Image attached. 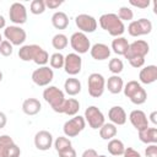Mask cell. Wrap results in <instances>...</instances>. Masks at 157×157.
<instances>
[{
  "instance_id": "obj_11",
  "label": "cell",
  "mask_w": 157,
  "mask_h": 157,
  "mask_svg": "<svg viewBox=\"0 0 157 157\" xmlns=\"http://www.w3.org/2000/svg\"><path fill=\"white\" fill-rule=\"evenodd\" d=\"M75 25L82 33H93L97 29V20L87 13H80L75 17Z\"/></svg>"
},
{
  "instance_id": "obj_14",
  "label": "cell",
  "mask_w": 157,
  "mask_h": 157,
  "mask_svg": "<svg viewBox=\"0 0 157 157\" xmlns=\"http://www.w3.org/2000/svg\"><path fill=\"white\" fill-rule=\"evenodd\" d=\"M82 59L76 53H69L64 59V70L66 74L75 76L81 71Z\"/></svg>"
},
{
  "instance_id": "obj_49",
  "label": "cell",
  "mask_w": 157,
  "mask_h": 157,
  "mask_svg": "<svg viewBox=\"0 0 157 157\" xmlns=\"http://www.w3.org/2000/svg\"><path fill=\"white\" fill-rule=\"evenodd\" d=\"M5 27H6V20H5V17L2 15H0V29L5 28Z\"/></svg>"
},
{
  "instance_id": "obj_45",
  "label": "cell",
  "mask_w": 157,
  "mask_h": 157,
  "mask_svg": "<svg viewBox=\"0 0 157 157\" xmlns=\"http://www.w3.org/2000/svg\"><path fill=\"white\" fill-rule=\"evenodd\" d=\"M44 4H45V7H49V9L54 10V9H58L63 4V1H59V0H45Z\"/></svg>"
},
{
  "instance_id": "obj_18",
  "label": "cell",
  "mask_w": 157,
  "mask_h": 157,
  "mask_svg": "<svg viewBox=\"0 0 157 157\" xmlns=\"http://www.w3.org/2000/svg\"><path fill=\"white\" fill-rule=\"evenodd\" d=\"M90 53H91V56L94 59V60H105L109 58L110 55V48L104 44V43H96L91 47L90 49Z\"/></svg>"
},
{
  "instance_id": "obj_39",
  "label": "cell",
  "mask_w": 157,
  "mask_h": 157,
  "mask_svg": "<svg viewBox=\"0 0 157 157\" xmlns=\"http://www.w3.org/2000/svg\"><path fill=\"white\" fill-rule=\"evenodd\" d=\"M20 155H21V150L15 142L10 145L6 150V157H20Z\"/></svg>"
},
{
  "instance_id": "obj_10",
  "label": "cell",
  "mask_w": 157,
  "mask_h": 157,
  "mask_svg": "<svg viewBox=\"0 0 157 157\" xmlns=\"http://www.w3.org/2000/svg\"><path fill=\"white\" fill-rule=\"evenodd\" d=\"M85 121L88 123L90 128L97 130L104 124V115L103 113L96 107V105H90L85 110Z\"/></svg>"
},
{
  "instance_id": "obj_26",
  "label": "cell",
  "mask_w": 157,
  "mask_h": 157,
  "mask_svg": "<svg viewBox=\"0 0 157 157\" xmlns=\"http://www.w3.org/2000/svg\"><path fill=\"white\" fill-rule=\"evenodd\" d=\"M80 110V102L75 98H67L65 99V103H64V109H63V113L69 115V117H75L77 115Z\"/></svg>"
},
{
  "instance_id": "obj_34",
  "label": "cell",
  "mask_w": 157,
  "mask_h": 157,
  "mask_svg": "<svg viewBox=\"0 0 157 157\" xmlns=\"http://www.w3.org/2000/svg\"><path fill=\"white\" fill-rule=\"evenodd\" d=\"M71 146H72L71 141L65 136H59L54 141V147H55L56 152H61V151H64V150H66V148H69Z\"/></svg>"
},
{
  "instance_id": "obj_21",
  "label": "cell",
  "mask_w": 157,
  "mask_h": 157,
  "mask_svg": "<svg viewBox=\"0 0 157 157\" xmlns=\"http://www.w3.org/2000/svg\"><path fill=\"white\" fill-rule=\"evenodd\" d=\"M39 49V45L37 44H27L22 45L18 50V58L23 61H33L36 52Z\"/></svg>"
},
{
  "instance_id": "obj_6",
  "label": "cell",
  "mask_w": 157,
  "mask_h": 157,
  "mask_svg": "<svg viewBox=\"0 0 157 157\" xmlns=\"http://www.w3.org/2000/svg\"><path fill=\"white\" fill-rule=\"evenodd\" d=\"M70 45L76 54H85L91 49V42L88 37L82 32H75L70 37Z\"/></svg>"
},
{
  "instance_id": "obj_4",
  "label": "cell",
  "mask_w": 157,
  "mask_h": 157,
  "mask_svg": "<svg viewBox=\"0 0 157 157\" xmlns=\"http://www.w3.org/2000/svg\"><path fill=\"white\" fill-rule=\"evenodd\" d=\"M87 87H88V94L93 98H99L105 88V80L103 75L98 72H93L88 76L87 81Z\"/></svg>"
},
{
  "instance_id": "obj_7",
  "label": "cell",
  "mask_w": 157,
  "mask_h": 157,
  "mask_svg": "<svg viewBox=\"0 0 157 157\" xmlns=\"http://www.w3.org/2000/svg\"><path fill=\"white\" fill-rule=\"evenodd\" d=\"M152 22L147 18H140L137 21H131L128 26V32L131 37H140L151 33Z\"/></svg>"
},
{
  "instance_id": "obj_5",
  "label": "cell",
  "mask_w": 157,
  "mask_h": 157,
  "mask_svg": "<svg viewBox=\"0 0 157 157\" xmlns=\"http://www.w3.org/2000/svg\"><path fill=\"white\" fill-rule=\"evenodd\" d=\"M85 126H86L85 118L81 115H75L74 118L65 121L63 126V131L66 137H75L85 129Z\"/></svg>"
},
{
  "instance_id": "obj_36",
  "label": "cell",
  "mask_w": 157,
  "mask_h": 157,
  "mask_svg": "<svg viewBox=\"0 0 157 157\" xmlns=\"http://www.w3.org/2000/svg\"><path fill=\"white\" fill-rule=\"evenodd\" d=\"M29 11L33 15H40L45 11V4L43 0H33L29 5Z\"/></svg>"
},
{
  "instance_id": "obj_47",
  "label": "cell",
  "mask_w": 157,
  "mask_h": 157,
  "mask_svg": "<svg viewBox=\"0 0 157 157\" xmlns=\"http://www.w3.org/2000/svg\"><path fill=\"white\" fill-rule=\"evenodd\" d=\"M6 123H7V118H6V114H5V113H2V112H0V129L5 128Z\"/></svg>"
},
{
  "instance_id": "obj_2",
  "label": "cell",
  "mask_w": 157,
  "mask_h": 157,
  "mask_svg": "<svg viewBox=\"0 0 157 157\" xmlns=\"http://www.w3.org/2000/svg\"><path fill=\"white\" fill-rule=\"evenodd\" d=\"M43 98L47 103L50 104L52 109L55 113H63L64 103H65V94L64 92L58 88L56 86H48L43 91Z\"/></svg>"
},
{
  "instance_id": "obj_32",
  "label": "cell",
  "mask_w": 157,
  "mask_h": 157,
  "mask_svg": "<svg viewBox=\"0 0 157 157\" xmlns=\"http://www.w3.org/2000/svg\"><path fill=\"white\" fill-rule=\"evenodd\" d=\"M64 59H65V56L60 52H58V53L52 54V56L49 59V64L53 69H61V67H64Z\"/></svg>"
},
{
  "instance_id": "obj_27",
  "label": "cell",
  "mask_w": 157,
  "mask_h": 157,
  "mask_svg": "<svg viewBox=\"0 0 157 157\" xmlns=\"http://www.w3.org/2000/svg\"><path fill=\"white\" fill-rule=\"evenodd\" d=\"M129 48V42L124 37H117L112 42V49L118 55H124Z\"/></svg>"
},
{
  "instance_id": "obj_50",
  "label": "cell",
  "mask_w": 157,
  "mask_h": 157,
  "mask_svg": "<svg viewBox=\"0 0 157 157\" xmlns=\"http://www.w3.org/2000/svg\"><path fill=\"white\" fill-rule=\"evenodd\" d=\"M1 80H2V72L0 71V82H1Z\"/></svg>"
},
{
  "instance_id": "obj_16",
  "label": "cell",
  "mask_w": 157,
  "mask_h": 157,
  "mask_svg": "<svg viewBox=\"0 0 157 157\" xmlns=\"http://www.w3.org/2000/svg\"><path fill=\"white\" fill-rule=\"evenodd\" d=\"M129 120H130V123L132 124V126H134L137 131L148 128V119H147L145 112H142V110H140V109L132 110V112L130 113V115H129Z\"/></svg>"
},
{
  "instance_id": "obj_1",
  "label": "cell",
  "mask_w": 157,
  "mask_h": 157,
  "mask_svg": "<svg viewBox=\"0 0 157 157\" xmlns=\"http://www.w3.org/2000/svg\"><path fill=\"white\" fill-rule=\"evenodd\" d=\"M99 26L107 31L113 37H121V34L125 32L124 22L120 21V18L117 16V13H104L98 20Z\"/></svg>"
},
{
  "instance_id": "obj_35",
  "label": "cell",
  "mask_w": 157,
  "mask_h": 157,
  "mask_svg": "<svg viewBox=\"0 0 157 157\" xmlns=\"http://www.w3.org/2000/svg\"><path fill=\"white\" fill-rule=\"evenodd\" d=\"M12 144H13V140L9 135L0 136V157H6V150Z\"/></svg>"
},
{
  "instance_id": "obj_20",
  "label": "cell",
  "mask_w": 157,
  "mask_h": 157,
  "mask_svg": "<svg viewBox=\"0 0 157 157\" xmlns=\"http://www.w3.org/2000/svg\"><path fill=\"white\" fill-rule=\"evenodd\" d=\"M42 104L37 98H27L22 103V110L26 115H36L40 112Z\"/></svg>"
},
{
  "instance_id": "obj_9",
  "label": "cell",
  "mask_w": 157,
  "mask_h": 157,
  "mask_svg": "<svg viewBox=\"0 0 157 157\" xmlns=\"http://www.w3.org/2000/svg\"><path fill=\"white\" fill-rule=\"evenodd\" d=\"M54 78V71L49 66H39L32 72V81L37 86H48Z\"/></svg>"
},
{
  "instance_id": "obj_51",
  "label": "cell",
  "mask_w": 157,
  "mask_h": 157,
  "mask_svg": "<svg viewBox=\"0 0 157 157\" xmlns=\"http://www.w3.org/2000/svg\"><path fill=\"white\" fill-rule=\"evenodd\" d=\"M97 157H107L105 155H99V156H97Z\"/></svg>"
},
{
  "instance_id": "obj_30",
  "label": "cell",
  "mask_w": 157,
  "mask_h": 157,
  "mask_svg": "<svg viewBox=\"0 0 157 157\" xmlns=\"http://www.w3.org/2000/svg\"><path fill=\"white\" fill-rule=\"evenodd\" d=\"M69 44V39L65 34L63 33H56L53 38H52V45L54 47V49H58V50H63L67 47Z\"/></svg>"
},
{
  "instance_id": "obj_41",
  "label": "cell",
  "mask_w": 157,
  "mask_h": 157,
  "mask_svg": "<svg viewBox=\"0 0 157 157\" xmlns=\"http://www.w3.org/2000/svg\"><path fill=\"white\" fill-rule=\"evenodd\" d=\"M145 156L146 157H157V145L156 144L148 145L145 150Z\"/></svg>"
},
{
  "instance_id": "obj_43",
  "label": "cell",
  "mask_w": 157,
  "mask_h": 157,
  "mask_svg": "<svg viewBox=\"0 0 157 157\" xmlns=\"http://www.w3.org/2000/svg\"><path fill=\"white\" fill-rule=\"evenodd\" d=\"M58 155H59V157H76V151L71 146V147H69L61 152H58Z\"/></svg>"
},
{
  "instance_id": "obj_24",
  "label": "cell",
  "mask_w": 157,
  "mask_h": 157,
  "mask_svg": "<svg viewBox=\"0 0 157 157\" xmlns=\"http://www.w3.org/2000/svg\"><path fill=\"white\" fill-rule=\"evenodd\" d=\"M52 25L56 29H65L69 26V17L64 11H56L52 16Z\"/></svg>"
},
{
  "instance_id": "obj_42",
  "label": "cell",
  "mask_w": 157,
  "mask_h": 157,
  "mask_svg": "<svg viewBox=\"0 0 157 157\" xmlns=\"http://www.w3.org/2000/svg\"><path fill=\"white\" fill-rule=\"evenodd\" d=\"M130 5L135 6V7H140V9H146L150 5V0H130Z\"/></svg>"
},
{
  "instance_id": "obj_44",
  "label": "cell",
  "mask_w": 157,
  "mask_h": 157,
  "mask_svg": "<svg viewBox=\"0 0 157 157\" xmlns=\"http://www.w3.org/2000/svg\"><path fill=\"white\" fill-rule=\"evenodd\" d=\"M124 157H141V155L132 147H125V151L123 153Z\"/></svg>"
},
{
  "instance_id": "obj_12",
  "label": "cell",
  "mask_w": 157,
  "mask_h": 157,
  "mask_svg": "<svg viewBox=\"0 0 157 157\" xmlns=\"http://www.w3.org/2000/svg\"><path fill=\"white\" fill-rule=\"evenodd\" d=\"M150 52V45L146 40L144 39H136L132 43H129V48L126 50V53L124 54V56L126 59L134 58V56H142L145 58Z\"/></svg>"
},
{
  "instance_id": "obj_33",
  "label": "cell",
  "mask_w": 157,
  "mask_h": 157,
  "mask_svg": "<svg viewBox=\"0 0 157 157\" xmlns=\"http://www.w3.org/2000/svg\"><path fill=\"white\" fill-rule=\"evenodd\" d=\"M108 67H109V71L113 74V75H119L123 69H124V64L120 59L118 58H113L109 60V64H108Z\"/></svg>"
},
{
  "instance_id": "obj_25",
  "label": "cell",
  "mask_w": 157,
  "mask_h": 157,
  "mask_svg": "<svg viewBox=\"0 0 157 157\" xmlns=\"http://www.w3.org/2000/svg\"><path fill=\"white\" fill-rule=\"evenodd\" d=\"M64 88L69 96H76L81 92V82L78 81V78L69 77L64 82Z\"/></svg>"
},
{
  "instance_id": "obj_52",
  "label": "cell",
  "mask_w": 157,
  "mask_h": 157,
  "mask_svg": "<svg viewBox=\"0 0 157 157\" xmlns=\"http://www.w3.org/2000/svg\"><path fill=\"white\" fill-rule=\"evenodd\" d=\"M1 42H2V37H1V34H0V44H1Z\"/></svg>"
},
{
  "instance_id": "obj_29",
  "label": "cell",
  "mask_w": 157,
  "mask_h": 157,
  "mask_svg": "<svg viewBox=\"0 0 157 157\" xmlns=\"http://www.w3.org/2000/svg\"><path fill=\"white\" fill-rule=\"evenodd\" d=\"M107 148H108V152L110 155L115 156V157L121 156L124 153V151H125V146H124L123 141L119 140V139H112V140H109Z\"/></svg>"
},
{
  "instance_id": "obj_31",
  "label": "cell",
  "mask_w": 157,
  "mask_h": 157,
  "mask_svg": "<svg viewBox=\"0 0 157 157\" xmlns=\"http://www.w3.org/2000/svg\"><path fill=\"white\" fill-rule=\"evenodd\" d=\"M33 61L39 65V66H45V64L49 61V55L47 53V50H44L42 47H39V49L34 54V58H33Z\"/></svg>"
},
{
  "instance_id": "obj_23",
  "label": "cell",
  "mask_w": 157,
  "mask_h": 157,
  "mask_svg": "<svg viewBox=\"0 0 157 157\" xmlns=\"http://www.w3.org/2000/svg\"><path fill=\"white\" fill-rule=\"evenodd\" d=\"M139 139L141 142L151 145L157 144V129L156 128H146L139 131Z\"/></svg>"
},
{
  "instance_id": "obj_3",
  "label": "cell",
  "mask_w": 157,
  "mask_h": 157,
  "mask_svg": "<svg viewBox=\"0 0 157 157\" xmlns=\"http://www.w3.org/2000/svg\"><path fill=\"white\" fill-rule=\"evenodd\" d=\"M123 91H124V94L125 97H128L131 103L136 104V105H140V104H144L147 99V93L146 91L142 88V86L137 82V81H129L124 87H123Z\"/></svg>"
},
{
  "instance_id": "obj_40",
  "label": "cell",
  "mask_w": 157,
  "mask_h": 157,
  "mask_svg": "<svg viewBox=\"0 0 157 157\" xmlns=\"http://www.w3.org/2000/svg\"><path fill=\"white\" fill-rule=\"evenodd\" d=\"M128 60H129L130 65H131L132 67H136V69L142 67L144 64H145V58H142V56H134V58H130V59H128Z\"/></svg>"
},
{
  "instance_id": "obj_48",
  "label": "cell",
  "mask_w": 157,
  "mask_h": 157,
  "mask_svg": "<svg viewBox=\"0 0 157 157\" xmlns=\"http://www.w3.org/2000/svg\"><path fill=\"white\" fill-rule=\"evenodd\" d=\"M150 120L156 125L157 124V112H152L151 114H150Z\"/></svg>"
},
{
  "instance_id": "obj_13",
  "label": "cell",
  "mask_w": 157,
  "mask_h": 157,
  "mask_svg": "<svg viewBox=\"0 0 157 157\" xmlns=\"http://www.w3.org/2000/svg\"><path fill=\"white\" fill-rule=\"evenodd\" d=\"M9 17H10V21L12 23H15V26H20V25L26 23V21H27V10H26L25 5L21 4V2L11 4L10 10H9Z\"/></svg>"
},
{
  "instance_id": "obj_19",
  "label": "cell",
  "mask_w": 157,
  "mask_h": 157,
  "mask_svg": "<svg viewBox=\"0 0 157 157\" xmlns=\"http://www.w3.org/2000/svg\"><path fill=\"white\" fill-rule=\"evenodd\" d=\"M108 118L114 125H124L126 123V113L123 107L120 105H114L109 109L108 112Z\"/></svg>"
},
{
  "instance_id": "obj_28",
  "label": "cell",
  "mask_w": 157,
  "mask_h": 157,
  "mask_svg": "<svg viewBox=\"0 0 157 157\" xmlns=\"http://www.w3.org/2000/svg\"><path fill=\"white\" fill-rule=\"evenodd\" d=\"M117 132H118L117 125H114L112 123H104L99 128V136L103 140H112V139H114Z\"/></svg>"
},
{
  "instance_id": "obj_8",
  "label": "cell",
  "mask_w": 157,
  "mask_h": 157,
  "mask_svg": "<svg viewBox=\"0 0 157 157\" xmlns=\"http://www.w3.org/2000/svg\"><path fill=\"white\" fill-rule=\"evenodd\" d=\"M4 36L6 40H9L12 45H22L27 38L26 31L20 26H7L4 29Z\"/></svg>"
},
{
  "instance_id": "obj_22",
  "label": "cell",
  "mask_w": 157,
  "mask_h": 157,
  "mask_svg": "<svg viewBox=\"0 0 157 157\" xmlns=\"http://www.w3.org/2000/svg\"><path fill=\"white\" fill-rule=\"evenodd\" d=\"M105 86H107V88L110 93L118 94L123 91L124 82H123V78L119 75H113V76L108 77V81L105 82Z\"/></svg>"
},
{
  "instance_id": "obj_37",
  "label": "cell",
  "mask_w": 157,
  "mask_h": 157,
  "mask_svg": "<svg viewBox=\"0 0 157 157\" xmlns=\"http://www.w3.org/2000/svg\"><path fill=\"white\" fill-rule=\"evenodd\" d=\"M117 16L120 18V21H131L132 17H134V12H132V10H131L130 7H128V6H121V7L119 9Z\"/></svg>"
},
{
  "instance_id": "obj_17",
  "label": "cell",
  "mask_w": 157,
  "mask_h": 157,
  "mask_svg": "<svg viewBox=\"0 0 157 157\" xmlns=\"http://www.w3.org/2000/svg\"><path fill=\"white\" fill-rule=\"evenodd\" d=\"M139 80L141 83L150 85L157 80V66L156 65H147L140 70Z\"/></svg>"
},
{
  "instance_id": "obj_15",
  "label": "cell",
  "mask_w": 157,
  "mask_h": 157,
  "mask_svg": "<svg viewBox=\"0 0 157 157\" xmlns=\"http://www.w3.org/2000/svg\"><path fill=\"white\" fill-rule=\"evenodd\" d=\"M53 145V135L47 130H40L34 135V146L39 151H47Z\"/></svg>"
},
{
  "instance_id": "obj_38",
  "label": "cell",
  "mask_w": 157,
  "mask_h": 157,
  "mask_svg": "<svg viewBox=\"0 0 157 157\" xmlns=\"http://www.w3.org/2000/svg\"><path fill=\"white\" fill-rule=\"evenodd\" d=\"M13 52V48H12V44L9 42V40H2L1 44H0V54L2 56H10Z\"/></svg>"
},
{
  "instance_id": "obj_46",
  "label": "cell",
  "mask_w": 157,
  "mask_h": 157,
  "mask_svg": "<svg viewBox=\"0 0 157 157\" xmlns=\"http://www.w3.org/2000/svg\"><path fill=\"white\" fill-rule=\"evenodd\" d=\"M97 156H98V153H97V151L93 150V148H87V150H85V151L82 152V155H81V157H97Z\"/></svg>"
}]
</instances>
